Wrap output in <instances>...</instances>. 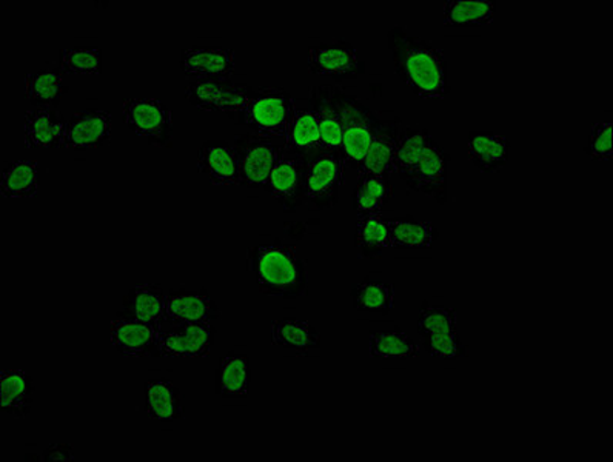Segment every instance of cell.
Wrapping results in <instances>:
<instances>
[{"label":"cell","instance_id":"6da1fadb","mask_svg":"<svg viewBox=\"0 0 613 462\" xmlns=\"http://www.w3.org/2000/svg\"><path fill=\"white\" fill-rule=\"evenodd\" d=\"M392 171L410 189L434 198L438 204L447 201V154L427 130L409 127L398 134Z\"/></svg>","mask_w":613,"mask_h":462},{"label":"cell","instance_id":"7a4b0ae2","mask_svg":"<svg viewBox=\"0 0 613 462\" xmlns=\"http://www.w3.org/2000/svg\"><path fill=\"white\" fill-rule=\"evenodd\" d=\"M389 50L392 52L394 71L415 95L423 99H441L446 96L447 63L438 48L402 26L390 29Z\"/></svg>","mask_w":613,"mask_h":462},{"label":"cell","instance_id":"3957f363","mask_svg":"<svg viewBox=\"0 0 613 462\" xmlns=\"http://www.w3.org/2000/svg\"><path fill=\"white\" fill-rule=\"evenodd\" d=\"M256 284L267 296L299 299L308 293V269L303 257L281 240L259 244L248 254Z\"/></svg>","mask_w":613,"mask_h":462},{"label":"cell","instance_id":"277c9868","mask_svg":"<svg viewBox=\"0 0 613 462\" xmlns=\"http://www.w3.org/2000/svg\"><path fill=\"white\" fill-rule=\"evenodd\" d=\"M326 90L330 103L342 120V129H344L342 154L345 165H352L358 170L374 142L378 118L356 97L345 95L344 92L332 86H326Z\"/></svg>","mask_w":613,"mask_h":462},{"label":"cell","instance_id":"5b68a950","mask_svg":"<svg viewBox=\"0 0 613 462\" xmlns=\"http://www.w3.org/2000/svg\"><path fill=\"white\" fill-rule=\"evenodd\" d=\"M295 100L285 90L262 86L255 90L247 107L238 115V120L262 138H285Z\"/></svg>","mask_w":613,"mask_h":462},{"label":"cell","instance_id":"8992f818","mask_svg":"<svg viewBox=\"0 0 613 462\" xmlns=\"http://www.w3.org/2000/svg\"><path fill=\"white\" fill-rule=\"evenodd\" d=\"M344 161L337 153L318 149L304 157V201L311 210L337 204L338 190L344 183Z\"/></svg>","mask_w":613,"mask_h":462},{"label":"cell","instance_id":"52a82bcc","mask_svg":"<svg viewBox=\"0 0 613 462\" xmlns=\"http://www.w3.org/2000/svg\"><path fill=\"white\" fill-rule=\"evenodd\" d=\"M128 129L153 145L168 149L173 144V115L163 100L154 97H128L122 105Z\"/></svg>","mask_w":613,"mask_h":462},{"label":"cell","instance_id":"ba28073f","mask_svg":"<svg viewBox=\"0 0 613 462\" xmlns=\"http://www.w3.org/2000/svg\"><path fill=\"white\" fill-rule=\"evenodd\" d=\"M417 329L426 351L435 358L457 359L464 353V345L457 330V311L446 306H428L424 303L417 318Z\"/></svg>","mask_w":613,"mask_h":462},{"label":"cell","instance_id":"9c48e42d","mask_svg":"<svg viewBox=\"0 0 613 462\" xmlns=\"http://www.w3.org/2000/svg\"><path fill=\"white\" fill-rule=\"evenodd\" d=\"M251 86L236 84L228 78L191 79L186 86L188 103L202 111L239 115L254 95Z\"/></svg>","mask_w":613,"mask_h":462},{"label":"cell","instance_id":"30bf717a","mask_svg":"<svg viewBox=\"0 0 613 462\" xmlns=\"http://www.w3.org/2000/svg\"><path fill=\"white\" fill-rule=\"evenodd\" d=\"M233 149L238 157L240 183L248 189H259L269 182L270 173L285 146L276 145L272 139L258 134H240L235 138Z\"/></svg>","mask_w":613,"mask_h":462},{"label":"cell","instance_id":"8fae6325","mask_svg":"<svg viewBox=\"0 0 613 462\" xmlns=\"http://www.w3.org/2000/svg\"><path fill=\"white\" fill-rule=\"evenodd\" d=\"M216 329L212 322H184L170 332L160 333V351L164 358H207L212 352Z\"/></svg>","mask_w":613,"mask_h":462},{"label":"cell","instance_id":"7c38bea8","mask_svg":"<svg viewBox=\"0 0 613 462\" xmlns=\"http://www.w3.org/2000/svg\"><path fill=\"white\" fill-rule=\"evenodd\" d=\"M163 327L146 324L118 313L110 325L111 345L127 358L161 356L160 333Z\"/></svg>","mask_w":613,"mask_h":462},{"label":"cell","instance_id":"4fadbf2b","mask_svg":"<svg viewBox=\"0 0 613 462\" xmlns=\"http://www.w3.org/2000/svg\"><path fill=\"white\" fill-rule=\"evenodd\" d=\"M308 69L316 76L334 81L358 78L364 71L358 51L352 45L338 40L333 44H319L308 50Z\"/></svg>","mask_w":613,"mask_h":462},{"label":"cell","instance_id":"5bb4252c","mask_svg":"<svg viewBox=\"0 0 613 462\" xmlns=\"http://www.w3.org/2000/svg\"><path fill=\"white\" fill-rule=\"evenodd\" d=\"M111 112L89 108L74 112L73 118L69 120L62 146L76 152L101 149L111 141Z\"/></svg>","mask_w":613,"mask_h":462},{"label":"cell","instance_id":"9a60e30c","mask_svg":"<svg viewBox=\"0 0 613 462\" xmlns=\"http://www.w3.org/2000/svg\"><path fill=\"white\" fill-rule=\"evenodd\" d=\"M266 189L285 212H296L304 202V157L284 149L270 173Z\"/></svg>","mask_w":613,"mask_h":462},{"label":"cell","instance_id":"2e32d148","mask_svg":"<svg viewBox=\"0 0 613 462\" xmlns=\"http://www.w3.org/2000/svg\"><path fill=\"white\" fill-rule=\"evenodd\" d=\"M220 318V307L205 291L179 288L165 295V321L172 324H184V322H198V324L212 322L213 324Z\"/></svg>","mask_w":613,"mask_h":462},{"label":"cell","instance_id":"e0dca14e","mask_svg":"<svg viewBox=\"0 0 613 462\" xmlns=\"http://www.w3.org/2000/svg\"><path fill=\"white\" fill-rule=\"evenodd\" d=\"M235 67V52L224 47L193 45L182 51L180 59V69L193 79L231 78Z\"/></svg>","mask_w":613,"mask_h":462},{"label":"cell","instance_id":"ac0fdd59","mask_svg":"<svg viewBox=\"0 0 613 462\" xmlns=\"http://www.w3.org/2000/svg\"><path fill=\"white\" fill-rule=\"evenodd\" d=\"M198 170L213 186L240 183L238 157L235 149L225 141H207L199 149Z\"/></svg>","mask_w":613,"mask_h":462},{"label":"cell","instance_id":"d6986e66","mask_svg":"<svg viewBox=\"0 0 613 462\" xmlns=\"http://www.w3.org/2000/svg\"><path fill=\"white\" fill-rule=\"evenodd\" d=\"M67 120L58 108H33L25 112L24 141L28 149L52 150L63 145Z\"/></svg>","mask_w":613,"mask_h":462},{"label":"cell","instance_id":"ffe728a7","mask_svg":"<svg viewBox=\"0 0 613 462\" xmlns=\"http://www.w3.org/2000/svg\"><path fill=\"white\" fill-rule=\"evenodd\" d=\"M145 412L160 423H176L186 415V401L170 379H150L145 384Z\"/></svg>","mask_w":613,"mask_h":462},{"label":"cell","instance_id":"44dd1931","mask_svg":"<svg viewBox=\"0 0 613 462\" xmlns=\"http://www.w3.org/2000/svg\"><path fill=\"white\" fill-rule=\"evenodd\" d=\"M138 321L156 327L165 321V295L163 287L157 284H138L127 293L122 300V311Z\"/></svg>","mask_w":613,"mask_h":462},{"label":"cell","instance_id":"7402d4cb","mask_svg":"<svg viewBox=\"0 0 613 462\" xmlns=\"http://www.w3.org/2000/svg\"><path fill=\"white\" fill-rule=\"evenodd\" d=\"M33 379L19 368H5L0 374V411L11 418H25L32 411Z\"/></svg>","mask_w":613,"mask_h":462},{"label":"cell","instance_id":"603a6c76","mask_svg":"<svg viewBox=\"0 0 613 462\" xmlns=\"http://www.w3.org/2000/svg\"><path fill=\"white\" fill-rule=\"evenodd\" d=\"M398 134H400L398 119H378L374 142H372L366 159L358 168L359 176H389V173H392V159Z\"/></svg>","mask_w":613,"mask_h":462},{"label":"cell","instance_id":"cb8c5ba5","mask_svg":"<svg viewBox=\"0 0 613 462\" xmlns=\"http://www.w3.org/2000/svg\"><path fill=\"white\" fill-rule=\"evenodd\" d=\"M319 149V120L314 108L293 104L290 111L285 152L306 157Z\"/></svg>","mask_w":613,"mask_h":462},{"label":"cell","instance_id":"d4e9b609","mask_svg":"<svg viewBox=\"0 0 613 462\" xmlns=\"http://www.w3.org/2000/svg\"><path fill=\"white\" fill-rule=\"evenodd\" d=\"M510 144L506 138L491 131H472L468 138L469 161L478 170L496 173L509 159Z\"/></svg>","mask_w":613,"mask_h":462},{"label":"cell","instance_id":"484cf974","mask_svg":"<svg viewBox=\"0 0 613 462\" xmlns=\"http://www.w3.org/2000/svg\"><path fill=\"white\" fill-rule=\"evenodd\" d=\"M272 344L285 351L303 353L321 347V334L314 325L303 319H278L272 324Z\"/></svg>","mask_w":613,"mask_h":462},{"label":"cell","instance_id":"4316f807","mask_svg":"<svg viewBox=\"0 0 613 462\" xmlns=\"http://www.w3.org/2000/svg\"><path fill=\"white\" fill-rule=\"evenodd\" d=\"M250 382V359L246 353L228 352L217 367L216 393L222 398H246Z\"/></svg>","mask_w":613,"mask_h":462},{"label":"cell","instance_id":"83f0119b","mask_svg":"<svg viewBox=\"0 0 613 462\" xmlns=\"http://www.w3.org/2000/svg\"><path fill=\"white\" fill-rule=\"evenodd\" d=\"M310 100L311 108H314L319 120V149L337 153L344 161V154H342V138H344L342 120L338 111L334 110L333 104L330 103L326 86L311 90Z\"/></svg>","mask_w":613,"mask_h":462},{"label":"cell","instance_id":"f1b7e54d","mask_svg":"<svg viewBox=\"0 0 613 462\" xmlns=\"http://www.w3.org/2000/svg\"><path fill=\"white\" fill-rule=\"evenodd\" d=\"M40 187V167L35 161L16 159L5 165L0 180L3 198H35Z\"/></svg>","mask_w":613,"mask_h":462},{"label":"cell","instance_id":"f546056e","mask_svg":"<svg viewBox=\"0 0 613 462\" xmlns=\"http://www.w3.org/2000/svg\"><path fill=\"white\" fill-rule=\"evenodd\" d=\"M496 3L492 0H447L444 5V26L478 28L494 22Z\"/></svg>","mask_w":613,"mask_h":462},{"label":"cell","instance_id":"4dcf8cb0","mask_svg":"<svg viewBox=\"0 0 613 462\" xmlns=\"http://www.w3.org/2000/svg\"><path fill=\"white\" fill-rule=\"evenodd\" d=\"M67 92L63 74L56 67L32 71L25 78L26 99L37 108H56Z\"/></svg>","mask_w":613,"mask_h":462},{"label":"cell","instance_id":"1f68e13d","mask_svg":"<svg viewBox=\"0 0 613 462\" xmlns=\"http://www.w3.org/2000/svg\"><path fill=\"white\" fill-rule=\"evenodd\" d=\"M393 249L424 250L431 249L438 238V230L432 223L413 220V217H398L387 221Z\"/></svg>","mask_w":613,"mask_h":462},{"label":"cell","instance_id":"d6a6232c","mask_svg":"<svg viewBox=\"0 0 613 462\" xmlns=\"http://www.w3.org/2000/svg\"><path fill=\"white\" fill-rule=\"evenodd\" d=\"M370 356L384 360H409L420 356V347L401 329L376 330L368 336Z\"/></svg>","mask_w":613,"mask_h":462},{"label":"cell","instance_id":"836d02e7","mask_svg":"<svg viewBox=\"0 0 613 462\" xmlns=\"http://www.w3.org/2000/svg\"><path fill=\"white\" fill-rule=\"evenodd\" d=\"M352 300L355 310L387 315L394 306V287L386 281L366 277L352 288Z\"/></svg>","mask_w":613,"mask_h":462},{"label":"cell","instance_id":"e575fe53","mask_svg":"<svg viewBox=\"0 0 613 462\" xmlns=\"http://www.w3.org/2000/svg\"><path fill=\"white\" fill-rule=\"evenodd\" d=\"M392 194L393 187L389 176H358V186H356L355 197H353V209L359 216L381 214Z\"/></svg>","mask_w":613,"mask_h":462},{"label":"cell","instance_id":"d590c367","mask_svg":"<svg viewBox=\"0 0 613 462\" xmlns=\"http://www.w3.org/2000/svg\"><path fill=\"white\" fill-rule=\"evenodd\" d=\"M355 240L363 258H376L384 251L392 249L389 225L384 221L382 214L359 216Z\"/></svg>","mask_w":613,"mask_h":462},{"label":"cell","instance_id":"8d00e7d4","mask_svg":"<svg viewBox=\"0 0 613 462\" xmlns=\"http://www.w3.org/2000/svg\"><path fill=\"white\" fill-rule=\"evenodd\" d=\"M60 69L69 74L103 73V51L99 47L63 48L59 52Z\"/></svg>","mask_w":613,"mask_h":462},{"label":"cell","instance_id":"74e56055","mask_svg":"<svg viewBox=\"0 0 613 462\" xmlns=\"http://www.w3.org/2000/svg\"><path fill=\"white\" fill-rule=\"evenodd\" d=\"M586 153L593 161L611 163L613 157V127L611 120L597 122L590 130L589 144Z\"/></svg>","mask_w":613,"mask_h":462},{"label":"cell","instance_id":"f35d334b","mask_svg":"<svg viewBox=\"0 0 613 462\" xmlns=\"http://www.w3.org/2000/svg\"><path fill=\"white\" fill-rule=\"evenodd\" d=\"M44 460L71 461L74 460V449L70 445H51L44 452Z\"/></svg>","mask_w":613,"mask_h":462}]
</instances>
